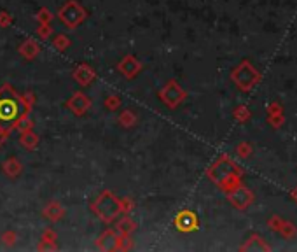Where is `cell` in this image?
<instances>
[{
    "mask_svg": "<svg viewBox=\"0 0 297 252\" xmlns=\"http://www.w3.org/2000/svg\"><path fill=\"white\" fill-rule=\"evenodd\" d=\"M133 245H135V244H133L131 235H119L117 251H131Z\"/></svg>",
    "mask_w": 297,
    "mask_h": 252,
    "instance_id": "cell-25",
    "label": "cell"
},
{
    "mask_svg": "<svg viewBox=\"0 0 297 252\" xmlns=\"http://www.w3.org/2000/svg\"><path fill=\"white\" fill-rule=\"evenodd\" d=\"M39 251H56L58 249V235L53 228L44 230L42 237H40V244L37 245Z\"/></svg>",
    "mask_w": 297,
    "mask_h": 252,
    "instance_id": "cell-15",
    "label": "cell"
},
{
    "mask_svg": "<svg viewBox=\"0 0 297 252\" xmlns=\"http://www.w3.org/2000/svg\"><path fill=\"white\" fill-rule=\"evenodd\" d=\"M290 195H292V198H294V200H296V202H297V188H296V189H294V191H292V193H290Z\"/></svg>",
    "mask_w": 297,
    "mask_h": 252,
    "instance_id": "cell-35",
    "label": "cell"
},
{
    "mask_svg": "<svg viewBox=\"0 0 297 252\" xmlns=\"http://www.w3.org/2000/svg\"><path fill=\"white\" fill-rule=\"evenodd\" d=\"M236 153H238V156L240 158H248L252 154V147H250V144H247V142H241L240 146L236 147Z\"/></svg>",
    "mask_w": 297,
    "mask_h": 252,
    "instance_id": "cell-31",
    "label": "cell"
},
{
    "mask_svg": "<svg viewBox=\"0 0 297 252\" xmlns=\"http://www.w3.org/2000/svg\"><path fill=\"white\" fill-rule=\"evenodd\" d=\"M72 77H74L76 82H79L81 86H90L97 79V72H95V68L91 65L79 63L74 68V72H72Z\"/></svg>",
    "mask_w": 297,
    "mask_h": 252,
    "instance_id": "cell-12",
    "label": "cell"
},
{
    "mask_svg": "<svg viewBox=\"0 0 297 252\" xmlns=\"http://www.w3.org/2000/svg\"><path fill=\"white\" fill-rule=\"evenodd\" d=\"M135 230H136V223L131 219V217H128V214H124V217L117 223L119 235H131Z\"/></svg>",
    "mask_w": 297,
    "mask_h": 252,
    "instance_id": "cell-21",
    "label": "cell"
},
{
    "mask_svg": "<svg viewBox=\"0 0 297 252\" xmlns=\"http://www.w3.org/2000/svg\"><path fill=\"white\" fill-rule=\"evenodd\" d=\"M121 200V212L122 214H128L135 209V202L131 198H119Z\"/></svg>",
    "mask_w": 297,
    "mask_h": 252,
    "instance_id": "cell-32",
    "label": "cell"
},
{
    "mask_svg": "<svg viewBox=\"0 0 297 252\" xmlns=\"http://www.w3.org/2000/svg\"><path fill=\"white\" fill-rule=\"evenodd\" d=\"M39 142H40L39 135H37L33 130L19 133V144H21V147H25L26 151H35L37 147H39Z\"/></svg>",
    "mask_w": 297,
    "mask_h": 252,
    "instance_id": "cell-17",
    "label": "cell"
},
{
    "mask_svg": "<svg viewBox=\"0 0 297 252\" xmlns=\"http://www.w3.org/2000/svg\"><path fill=\"white\" fill-rule=\"evenodd\" d=\"M90 209L98 219H101L107 224L114 223V221L122 214L121 212V200H119L112 191H108V189L101 191L100 195L91 202Z\"/></svg>",
    "mask_w": 297,
    "mask_h": 252,
    "instance_id": "cell-3",
    "label": "cell"
},
{
    "mask_svg": "<svg viewBox=\"0 0 297 252\" xmlns=\"http://www.w3.org/2000/svg\"><path fill=\"white\" fill-rule=\"evenodd\" d=\"M32 128H33V121L30 119L28 114H25L23 117H19V119L16 121V124H14V130H16V132H19V133L28 132V130H32Z\"/></svg>",
    "mask_w": 297,
    "mask_h": 252,
    "instance_id": "cell-24",
    "label": "cell"
},
{
    "mask_svg": "<svg viewBox=\"0 0 297 252\" xmlns=\"http://www.w3.org/2000/svg\"><path fill=\"white\" fill-rule=\"evenodd\" d=\"M158 96L163 105H166L168 109H177V107L187 98V93L186 89L180 86L179 81L170 79V81L158 91Z\"/></svg>",
    "mask_w": 297,
    "mask_h": 252,
    "instance_id": "cell-6",
    "label": "cell"
},
{
    "mask_svg": "<svg viewBox=\"0 0 297 252\" xmlns=\"http://www.w3.org/2000/svg\"><path fill=\"white\" fill-rule=\"evenodd\" d=\"M226 195H227V200L231 202V205L238 210H247L248 207L254 203V198H255L254 193H252L250 189L243 184H238L236 188H233L231 191H227Z\"/></svg>",
    "mask_w": 297,
    "mask_h": 252,
    "instance_id": "cell-7",
    "label": "cell"
},
{
    "mask_svg": "<svg viewBox=\"0 0 297 252\" xmlns=\"http://www.w3.org/2000/svg\"><path fill=\"white\" fill-rule=\"evenodd\" d=\"M23 98H25L26 105H28V109L32 110V107L35 105V95H33L32 91H26L25 95H23Z\"/></svg>",
    "mask_w": 297,
    "mask_h": 252,
    "instance_id": "cell-33",
    "label": "cell"
},
{
    "mask_svg": "<svg viewBox=\"0 0 297 252\" xmlns=\"http://www.w3.org/2000/svg\"><path fill=\"white\" fill-rule=\"evenodd\" d=\"M206 175L220 191L227 193L238 184H241V177H243V170L231 160L229 156H220L210 168L206 170Z\"/></svg>",
    "mask_w": 297,
    "mask_h": 252,
    "instance_id": "cell-2",
    "label": "cell"
},
{
    "mask_svg": "<svg viewBox=\"0 0 297 252\" xmlns=\"http://www.w3.org/2000/svg\"><path fill=\"white\" fill-rule=\"evenodd\" d=\"M91 107V98L88 95H84L83 91H76L70 98L65 102V109L70 110L74 116L81 117L90 110Z\"/></svg>",
    "mask_w": 297,
    "mask_h": 252,
    "instance_id": "cell-10",
    "label": "cell"
},
{
    "mask_svg": "<svg viewBox=\"0 0 297 252\" xmlns=\"http://www.w3.org/2000/svg\"><path fill=\"white\" fill-rule=\"evenodd\" d=\"M16 240H18V233H16L14 230H7V231H4L2 233V242H4L5 245H14L16 244Z\"/></svg>",
    "mask_w": 297,
    "mask_h": 252,
    "instance_id": "cell-28",
    "label": "cell"
},
{
    "mask_svg": "<svg viewBox=\"0 0 297 252\" xmlns=\"http://www.w3.org/2000/svg\"><path fill=\"white\" fill-rule=\"evenodd\" d=\"M18 53L21 54L25 60L32 61V60H35V58L40 54V46H39V42H37V40L26 39V40H23V42L19 44Z\"/></svg>",
    "mask_w": 297,
    "mask_h": 252,
    "instance_id": "cell-14",
    "label": "cell"
},
{
    "mask_svg": "<svg viewBox=\"0 0 297 252\" xmlns=\"http://www.w3.org/2000/svg\"><path fill=\"white\" fill-rule=\"evenodd\" d=\"M231 81L236 84L240 91H250L261 81V72H257L248 60H243L236 68L231 72Z\"/></svg>",
    "mask_w": 297,
    "mask_h": 252,
    "instance_id": "cell-5",
    "label": "cell"
},
{
    "mask_svg": "<svg viewBox=\"0 0 297 252\" xmlns=\"http://www.w3.org/2000/svg\"><path fill=\"white\" fill-rule=\"evenodd\" d=\"M37 21L39 23H49L51 25V21H53V14L49 12V9L47 7L39 9V12H37Z\"/></svg>",
    "mask_w": 297,
    "mask_h": 252,
    "instance_id": "cell-30",
    "label": "cell"
},
{
    "mask_svg": "<svg viewBox=\"0 0 297 252\" xmlns=\"http://www.w3.org/2000/svg\"><path fill=\"white\" fill-rule=\"evenodd\" d=\"M121 105H122V98L119 95H108L103 102V107L107 112H115V110H119Z\"/></svg>",
    "mask_w": 297,
    "mask_h": 252,
    "instance_id": "cell-23",
    "label": "cell"
},
{
    "mask_svg": "<svg viewBox=\"0 0 297 252\" xmlns=\"http://www.w3.org/2000/svg\"><path fill=\"white\" fill-rule=\"evenodd\" d=\"M233 116H234V119H236V121H240V123H245V121L250 119V110H248L245 105H240V107H236V109H234Z\"/></svg>",
    "mask_w": 297,
    "mask_h": 252,
    "instance_id": "cell-27",
    "label": "cell"
},
{
    "mask_svg": "<svg viewBox=\"0 0 297 252\" xmlns=\"http://www.w3.org/2000/svg\"><path fill=\"white\" fill-rule=\"evenodd\" d=\"M117 123H119V126H122V128H126V130H129V128H133L136 123H138V116H136L135 110L124 109L121 114H119Z\"/></svg>",
    "mask_w": 297,
    "mask_h": 252,
    "instance_id": "cell-18",
    "label": "cell"
},
{
    "mask_svg": "<svg viewBox=\"0 0 297 252\" xmlns=\"http://www.w3.org/2000/svg\"><path fill=\"white\" fill-rule=\"evenodd\" d=\"M12 23H14V18L7 11H0V28H11Z\"/></svg>",
    "mask_w": 297,
    "mask_h": 252,
    "instance_id": "cell-29",
    "label": "cell"
},
{
    "mask_svg": "<svg viewBox=\"0 0 297 252\" xmlns=\"http://www.w3.org/2000/svg\"><path fill=\"white\" fill-rule=\"evenodd\" d=\"M65 212H67V210H65V207L61 205L60 202L51 200V202L42 209V217H46V219L51 221V223H58L60 219H63Z\"/></svg>",
    "mask_w": 297,
    "mask_h": 252,
    "instance_id": "cell-13",
    "label": "cell"
},
{
    "mask_svg": "<svg viewBox=\"0 0 297 252\" xmlns=\"http://www.w3.org/2000/svg\"><path fill=\"white\" fill-rule=\"evenodd\" d=\"M25 114H30V109L23 95L16 93L9 84L2 86L0 89V126L7 133L12 132L16 121Z\"/></svg>",
    "mask_w": 297,
    "mask_h": 252,
    "instance_id": "cell-1",
    "label": "cell"
},
{
    "mask_svg": "<svg viewBox=\"0 0 297 252\" xmlns=\"http://www.w3.org/2000/svg\"><path fill=\"white\" fill-rule=\"evenodd\" d=\"M241 251H269V245L264 244V238L259 235H252L247 240V244L241 245Z\"/></svg>",
    "mask_w": 297,
    "mask_h": 252,
    "instance_id": "cell-19",
    "label": "cell"
},
{
    "mask_svg": "<svg viewBox=\"0 0 297 252\" xmlns=\"http://www.w3.org/2000/svg\"><path fill=\"white\" fill-rule=\"evenodd\" d=\"M117 242H119V231L117 230H105L100 237L97 238V249L103 252H112V251H117Z\"/></svg>",
    "mask_w": 297,
    "mask_h": 252,
    "instance_id": "cell-11",
    "label": "cell"
},
{
    "mask_svg": "<svg viewBox=\"0 0 297 252\" xmlns=\"http://www.w3.org/2000/svg\"><path fill=\"white\" fill-rule=\"evenodd\" d=\"M51 44H53V47L58 53H63V51H67L68 47L72 46V40L68 39V35H65V33H58V35L53 37Z\"/></svg>",
    "mask_w": 297,
    "mask_h": 252,
    "instance_id": "cell-22",
    "label": "cell"
},
{
    "mask_svg": "<svg viewBox=\"0 0 297 252\" xmlns=\"http://www.w3.org/2000/svg\"><path fill=\"white\" fill-rule=\"evenodd\" d=\"M7 135H9V133L5 132V130L2 128V126H0V149H2V146H4L5 140H7Z\"/></svg>",
    "mask_w": 297,
    "mask_h": 252,
    "instance_id": "cell-34",
    "label": "cell"
},
{
    "mask_svg": "<svg viewBox=\"0 0 297 252\" xmlns=\"http://www.w3.org/2000/svg\"><path fill=\"white\" fill-rule=\"evenodd\" d=\"M53 35V26L49 23H39V28H37V37L40 40H47Z\"/></svg>",
    "mask_w": 297,
    "mask_h": 252,
    "instance_id": "cell-26",
    "label": "cell"
},
{
    "mask_svg": "<svg viewBox=\"0 0 297 252\" xmlns=\"http://www.w3.org/2000/svg\"><path fill=\"white\" fill-rule=\"evenodd\" d=\"M0 168H2V172H4V174L7 175V177H11V179H16V177H19V175L23 174V165L16 156L7 158L4 163L0 165Z\"/></svg>",
    "mask_w": 297,
    "mask_h": 252,
    "instance_id": "cell-16",
    "label": "cell"
},
{
    "mask_svg": "<svg viewBox=\"0 0 297 252\" xmlns=\"http://www.w3.org/2000/svg\"><path fill=\"white\" fill-rule=\"evenodd\" d=\"M142 70H143V65L140 63L138 58L133 56V54H126V56H122L117 63V72L124 79H128V81L138 77Z\"/></svg>",
    "mask_w": 297,
    "mask_h": 252,
    "instance_id": "cell-9",
    "label": "cell"
},
{
    "mask_svg": "<svg viewBox=\"0 0 297 252\" xmlns=\"http://www.w3.org/2000/svg\"><path fill=\"white\" fill-rule=\"evenodd\" d=\"M88 11L77 0H67L60 9H58V19L67 26L68 30H76L86 21Z\"/></svg>",
    "mask_w": 297,
    "mask_h": 252,
    "instance_id": "cell-4",
    "label": "cell"
},
{
    "mask_svg": "<svg viewBox=\"0 0 297 252\" xmlns=\"http://www.w3.org/2000/svg\"><path fill=\"white\" fill-rule=\"evenodd\" d=\"M268 119L269 123L275 126V128H278L280 124L283 123V109L280 103H271L268 109Z\"/></svg>",
    "mask_w": 297,
    "mask_h": 252,
    "instance_id": "cell-20",
    "label": "cell"
},
{
    "mask_svg": "<svg viewBox=\"0 0 297 252\" xmlns=\"http://www.w3.org/2000/svg\"><path fill=\"white\" fill-rule=\"evenodd\" d=\"M173 226L180 233H193V231H196L199 228V219H198L196 212L184 209L180 212H177V216L173 217Z\"/></svg>",
    "mask_w": 297,
    "mask_h": 252,
    "instance_id": "cell-8",
    "label": "cell"
}]
</instances>
